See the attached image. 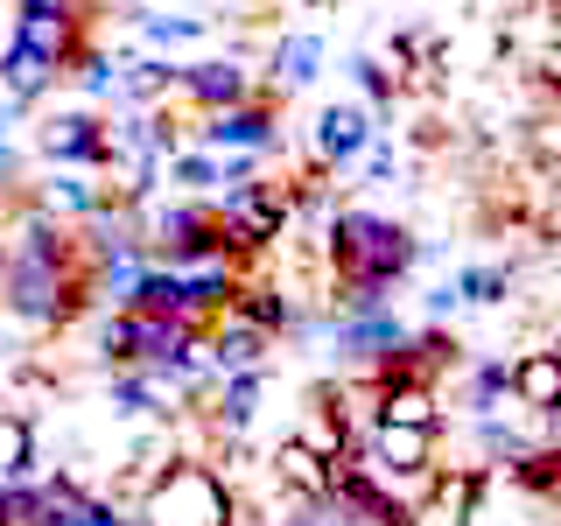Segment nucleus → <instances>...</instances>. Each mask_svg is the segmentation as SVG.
Wrapping results in <instances>:
<instances>
[{"instance_id": "obj_31", "label": "nucleus", "mask_w": 561, "mask_h": 526, "mask_svg": "<svg viewBox=\"0 0 561 526\" xmlns=\"http://www.w3.org/2000/svg\"><path fill=\"white\" fill-rule=\"evenodd\" d=\"M274 526H280V519H274Z\"/></svg>"}, {"instance_id": "obj_29", "label": "nucleus", "mask_w": 561, "mask_h": 526, "mask_svg": "<svg viewBox=\"0 0 561 526\" xmlns=\"http://www.w3.org/2000/svg\"><path fill=\"white\" fill-rule=\"evenodd\" d=\"M14 169V140H8V127H0V175Z\"/></svg>"}, {"instance_id": "obj_26", "label": "nucleus", "mask_w": 561, "mask_h": 526, "mask_svg": "<svg viewBox=\"0 0 561 526\" xmlns=\"http://www.w3.org/2000/svg\"><path fill=\"white\" fill-rule=\"evenodd\" d=\"M78 0H14V14H70Z\"/></svg>"}, {"instance_id": "obj_2", "label": "nucleus", "mask_w": 561, "mask_h": 526, "mask_svg": "<svg viewBox=\"0 0 561 526\" xmlns=\"http://www.w3.org/2000/svg\"><path fill=\"white\" fill-rule=\"evenodd\" d=\"M210 210H218V253L253 274L260 260L274 253V239H288L295 197H288V183H267V175L253 169V175H232V183L210 197Z\"/></svg>"}, {"instance_id": "obj_4", "label": "nucleus", "mask_w": 561, "mask_h": 526, "mask_svg": "<svg viewBox=\"0 0 561 526\" xmlns=\"http://www.w3.org/2000/svg\"><path fill=\"white\" fill-rule=\"evenodd\" d=\"M140 239L169 267H197V260L218 253V210H210V197H190V190L169 204H140Z\"/></svg>"}, {"instance_id": "obj_12", "label": "nucleus", "mask_w": 561, "mask_h": 526, "mask_svg": "<svg viewBox=\"0 0 561 526\" xmlns=\"http://www.w3.org/2000/svg\"><path fill=\"white\" fill-rule=\"evenodd\" d=\"M379 373H400V379H443V373H456V338L443 323H428V330H408V338H400V351L393 358L379 365Z\"/></svg>"}, {"instance_id": "obj_3", "label": "nucleus", "mask_w": 561, "mask_h": 526, "mask_svg": "<svg viewBox=\"0 0 561 526\" xmlns=\"http://www.w3.org/2000/svg\"><path fill=\"white\" fill-rule=\"evenodd\" d=\"M140 519L148 526H232L239 505H232V484H225L218 470L183 456V464H162V478L148 484Z\"/></svg>"}, {"instance_id": "obj_27", "label": "nucleus", "mask_w": 561, "mask_h": 526, "mask_svg": "<svg viewBox=\"0 0 561 526\" xmlns=\"http://www.w3.org/2000/svg\"><path fill=\"white\" fill-rule=\"evenodd\" d=\"M540 70H548V84L561 92V49H548V57H540Z\"/></svg>"}, {"instance_id": "obj_19", "label": "nucleus", "mask_w": 561, "mask_h": 526, "mask_svg": "<svg viewBox=\"0 0 561 526\" xmlns=\"http://www.w3.org/2000/svg\"><path fill=\"white\" fill-rule=\"evenodd\" d=\"M210 408H218V428L225 435H245V428H253V414H260V373H225Z\"/></svg>"}, {"instance_id": "obj_24", "label": "nucleus", "mask_w": 561, "mask_h": 526, "mask_svg": "<svg viewBox=\"0 0 561 526\" xmlns=\"http://www.w3.org/2000/svg\"><path fill=\"white\" fill-rule=\"evenodd\" d=\"M505 295V267H470L456 274V302H499Z\"/></svg>"}, {"instance_id": "obj_28", "label": "nucleus", "mask_w": 561, "mask_h": 526, "mask_svg": "<svg viewBox=\"0 0 561 526\" xmlns=\"http://www.w3.org/2000/svg\"><path fill=\"white\" fill-rule=\"evenodd\" d=\"M0 526H14V484H0Z\"/></svg>"}, {"instance_id": "obj_20", "label": "nucleus", "mask_w": 561, "mask_h": 526, "mask_svg": "<svg viewBox=\"0 0 561 526\" xmlns=\"http://www.w3.org/2000/svg\"><path fill=\"white\" fill-rule=\"evenodd\" d=\"M28 470H35V428L0 408V484H22Z\"/></svg>"}, {"instance_id": "obj_17", "label": "nucleus", "mask_w": 561, "mask_h": 526, "mask_svg": "<svg viewBox=\"0 0 561 526\" xmlns=\"http://www.w3.org/2000/svg\"><path fill=\"white\" fill-rule=\"evenodd\" d=\"M232 316H245V323H260L267 338H280V330H295V295L280 288V281L245 274V281H239V295H232Z\"/></svg>"}, {"instance_id": "obj_9", "label": "nucleus", "mask_w": 561, "mask_h": 526, "mask_svg": "<svg viewBox=\"0 0 561 526\" xmlns=\"http://www.w3.org/2000/svg\"><path fill=\"white\" fill-rule=\"evenodd\" d=\"M373 113L365 105H323L316 113V127H309V162L316 169H344V162H358L365 155V140H373Z\"/></svg>"}, {"instance_id": "obj_15", "label": "nucleus", "mask_w": 561, "mask_h": 526, "mask_svg": "<svg viewBox=\"0 0 561 526\" xmlns=\"http://www.w3.org/2000/svg\"><path fill=\"white\" fill-rule=\"evenodd\" d=\"M337 464L344 456H323V449H309L302 435H295V443H280V456H274V484L288 491V499H316V491H330Z\"/></svg>"}, {"instance_id": "obj_21", "label": "nucleus", "mask_w": 561, "mask_h": 526, "mask_svg": "<svg viewBox=\"0 0 561 526\" xmlns=\"http://www.w3.org/2000/svg\"><path fill=\"white\" fill-rule=\"evenodd\" d=\"M70 78H78L84 99H119V78H127V70H119L113 49H92V43H84L78 57H70Z\"/></svg>"}, {"instance_id": "obj_14", "label": "nucleus", "mask_w": 561, "mask_h": 526, "mask_svg": "<svg viewBox=\"0 0 561 526\" xmlns=\"http://www.w3.org/2000/svg\"><path fill=\"white\" fill-rule=\"evenodd\" d=\"M316 78H323V35H280L274 57H267V84H274V99L309 92Z\"/></svg>"}, {"instance_id": "obj_11", "label": "nucleus", "mask_w": 561, "mask_h": 526, "mask_svg": "<svg viewBox=\"0 0 561 526\" xmlns=\"http://www.w3.org/2000/svg\"><path fill=\"white\" fill-rule=\"evenodd\" d=\"M505 379H513V408L519 414H561V351H526V358L505 365Z\"/></svg>"}, {"instance_id": "obj_8", "label": "nucleus", "mask_w": 561, "mask_h": 526, "mask_svg": "<svg viewBox=\"0 0 561 526\" xmlns=\"http://www.w3.org/2000/svg\"><path fill=\"white\" fill-rule=\"evenodd\" d=\"M35 155H43L49 169H105V155H113V134H105L99 113H49L43 127H35Z\"/></svg>"}, {"instance_id": "obj_30", "label": "nucleus", "mask_w": 561, "mask_h": 526, "mask_svg": "<svg viewBox=\"0 0 561 526\" xmlns=\"http://www.w3.org/2000/svg\"><path fill=\"white\" fill-rule=\"evenodd\" d=\"M0 204H8V175H0Z\"/></svg>"}, {"instance_id": "obj_5", "label": "nucleus", "mask_w": 561, "mask_h": 526, "mask_svg": "<svg viewBox=\"0 0 561 526\" xmlns=\"http://www.w3.org/2000/svg\"><path fill=\"white\" fill-rule=\"evenodd\" d=\"M197 140L204 148H218L225 162H267V155L280 148V105L274 99H239V105H225V113H204L197 119Z\"/></svg>"}, {"instance_id": "obj_18", "label": "nucleus", "mask_w": 561, "mask_h": 526, "mask_svg": "<svg viewBox=\"0 0 561 526\" xmlns=\"http://www.w3.org/2000/svg\"><path fill=\"white\" fill-rule=\"evenodd\" d=\"M57 78H64L57 64H49V57H35L28 43H14V35H8V49H0V92H8L14 105L43 99V92H49V84H57Z\"/></svg>"}, {"instance_id": "obj_1", "label": "nucleus", "mask_w": 561, "mask_h": 526, "mask_svg": "<svg viewBox=\"0 0 561 526\" xmlns=\"http://www.w3.org/2000/svg\"><path fill=\"white\" fill-rule=\"evenodd\" d=\"M330 281H337V309L344 302H393V288L414 274L421 239L386 210H337L323 239Z\"/></svg>"}, {"instance_id": "obj_10", "label": "nucleus", "mask_w": 561, "mask_h": 526, "mask_svg": "<svg viewBox=\"0 0 561 526\" xmlns=\"http://www.w3.org/2000/svg\"><path fill=\"white\" fill-rule=\"evenodd\" d=\"M105 169H49L43 175V190H35V204L49 210V218H64V225H84L92 210L113 204V183H99Z\"/></svg>"}, {"instance_id": "obj_6", "label": "nucleus", "mask_w": 561, "mask_h": 526, "mask_svg": "<svg viewBox=\"0 0 561 526\" xmlns=\"http://www.w3.org/2000/svg\"><path fill=\"white\" fill-rule=\"evenodd\" d=\"M239 99H253V70L239 57H197V64H175V92H169L162 113L204 119V113H225V105H239Z\"/></svg>"}, {"instance_id": "obj_23", "label": "nucleus", "mask_w": 561, "mask_h": 526, "mask_svg": "<svg viewBox=\"0 0 561 526\" xmlns=\"http://www.w3.org/2000/svg\"><path fill=\"white\" fill-rule=\"evenodd\" d=\"M351 78H358V92L373 99V105H386V99H393V84H400L386 57H358V64H351Z\"/></svg>"}, {"instance_id": "obj_13", "label": "nucleus", "mask_w": 561, "mask_h": 526, "mask_svg": "<svg viewBox=\"0 0 561 526\" xmlns=\"http://www.w3.org/2000/svg\"><path fill=\"white\" fill-rule=\"evenodd\" d=\"M210 338V358H218V373H260V365H267V351H274V338L260 323H245V316H232L225 309L218 323L204 330Z\"/></svg>"}, {"instance_id": "obj_25", "label": "nucleus", "mask_w": 561, "mask_h": 526, "mask_svg": "<svg viewBox=\"0 0 561 526\" xmlns=\"http://www.w3.org/2000/svg\"><path fill=\"white\" fill-rule=\"evenodd\" d=\"M428 499L443 505V513H470V499H478V478H449V484H428Z\"/></svg>"}, {"instance_id": "obj_7", "label": "nucleus", "mask_w": 561, "mask_h": 526, "mask_svg": "<svg viewBox=\"0 0 561 526\" xmlns=\"http://www.w3.org/2000/svg\"><path fill=\"white\" fill-rule=\"evenodd\" d=\"M330 338H337L344 365H358V373H379V365L400 351V338H408V323L393 316V302H344L337 323H330Z\"/></svg>"}, {"instance_id": "obj_16", "label": "nucleus", "mask_w": 561, "mask_h": 526, "mask_svg": "<svg viewBox=\"0 0 561 526\" xmlns=\"http://www.w3.org/2000/svg\"><path fill=\"white\" fill-rule=\"evenodd\" d=\"M379 379V421H408V428H435L443 393L428 379H400V373H373Z\"/></svg>"}, {"instance_id": "obj_22", "label": "nucleus", "mask_w": 561, "mask_h": 526, "mask_svg": "<svg viewBox=\"0 0 561 526\" xmlns=\"http://www.w3.org/2000/svg\"><path fill=\"white\" fill-rule=\"evenodd\" d=\"M134 35L148 49H183V43L204 35V22H197V14H134Z\"/></svg>"}]
</instances>
